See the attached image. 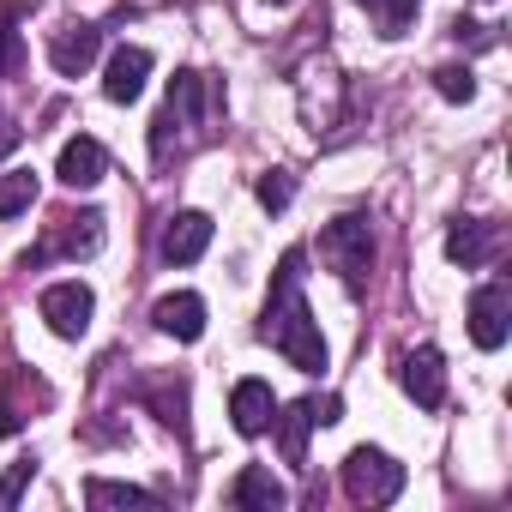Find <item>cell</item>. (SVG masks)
I'll use <instances>...</instances> for the list:
<instances>
[{
	"mask_svg": "<svg viewBox=\"0 0 512 512\" xmlns=\"http://www.w3.org/2000/svg\"><path fill=\"white\" fill-rule=\"evenodd\" d=\"M25 482H31V464H13V476H7V482H0V506H13Z\"/></svg>",
	"mask_w": 512,
	"mask_h": 512,
	"instance_id": "603a6c76",
	"label": "cell"
},
{
	"mask_svg": "<svg viewBox=\"0 0 512 512\" xmlns=\"http://www.w3.org/2000/svg\"><path fill=\"white\" fill-rule=\"evenodd\" d=\"M260 332L290 356V368H302V374H320V368H326L320 320H314V314H308V302H302V247H290V253H284L278 284H272V296H266V326H260Z\"/></svg>",
	"mask_w": 512,
	"mask_h": 512,
	"instance_id": "6da1fadb",
	"label": "cell"
},
{
	"mask_svg": "<svg viewBox=\"0 0 512 512\" xmlns=\"http://www.w3.org/2000/svg\"><path fill=\"white\" fill-rule=\"evenodd\" d=\"M278 422V446H284V458L290 464H302V452H308V428H320V422H338V398H308V404H290L284 416H272Z\"/></svg>",
	"mask_w": 512,
	"mask_h": 512,
	"instance_id": "8992f818",
	"label": "cell"
},
{
	"mask_svg": "<svg viewBox=\"0 0 512 512\" xmlns=\"http://www.w3.org/2000/svg\"><path fill=\"white\" fill-rule=\"evenodd\" d=\"M37 314L49 320L55 338H85V326H91V314H97V296H91L79 278H67V284H49V290H43Z\"/></svg>",
	"mask_w": 512,
	"mask_h": 512,
	"instance_id": "277c9868",
	"label": "cell"
},
{
	"mask_svg": "<svg viewBox=\"0 0 512 512\" xmlns=\"http://www.w3.org/2000/svg\"><path fill=\"white\" fill-rule=\"evenodd\" d=\"M320 253L344 272V284L356 290V284L368 278V266H374V235H368V217H338V223H326V229H320Z\"/></svg>",
	"mask_w": 512,
	"mask_h": 512,
	"instance_id": "3957f363",
	"label": "cell"
},
{
	"mask_svg": "<svg viewBox=\"0 0 512 512\" xmlns=\"http://www.w3.org/2000/svg\"><path fill=\"white\" fill-rule=\"evenodd\" d=\"M488 253H494L488 223H452V229H446V260H452V266L476 272V266H488Z\"/></svg>",
	"mask_w": 512,
	"mask_h": 512,
	"instance_id": "9a60e30c",
	"label": "cell"
},
{
	"mask_svg": "<svg viewBox=\"0 0 512 512\" xmlns=\"http://www.w3.org/2000/svg\"><path fill=\"white\" fill-rule=\"evenodd\" d=\"M61 253H97L103 247V217L97 211H79V217H61Z\"/></svg>",
	"mask_w": 512,
	"mask_h": 512,
	"instance_id": "e0dca14e",
	"label": "cell"
},
{
	"mask_svg": "<svg viewBox=\"0 0 512 512\" xmlns=\"http://www.w3.org/2000/svg\"><path fill=\"white\" fill-rule=\"evenodd\" d=\"M272 416H278V398H272L266 380H235V392H229V422H235V434H247V440L266 434Z\"/></svg>",
	"mask_w": 512,
	"mask_h": 512,
	"instance_id": "ba28073f",
	"label": "cell"
},
{
	"mask_svg": "<svg viewBox=\"0 0 512 512\" xmlns=\"http://www.w3.org/2000/svg\"><path fill=\"white\" fill-rule=\"evenodd\" d=\"M416 7H422V0H380V25H386V37H404V25L416 19Z\"/></svg>",
	"mask_w": 512,
	"mask_h": 512,
	"instance_id": "7402d4cb",
	"label": "cell"
},
{
	"mask_svg": "<svg viewBox=\"0 0 512 512\" xmlns=\"http://www.w3.org/2000/svg\"><path fill=\"white\" fill-rule=\"evenodd\" d=\"M145 79H151V49H133V43H121V49L109 55V67H103V91H109V103H139Z\"/></svg>",
	"mask_w": 512,
	"mask_h": 512,
	"instance_id": "30bf717a",
	"label": "cell"
},
{
	"mask_svg": "<svg viewBox=\"0 0 512 512\" xmlns=\"http://www.w3.org/2000/svg\"><path fill=\"white\" fill-rule=\"evenodd\" d=\"M266 7H290V0H266Z\"/></svg>",
	"mask_w": 512,
	"mask_h": 512,
	"instance_id": "d4e9b609",
	"label": "cell"
},
{
	"mask_svg": "<svg viewBox=\"0 0 512 512\" xmlns=\"http://www.w3.org/2000/svg\"><path fill=\"white\" fill-rule=\"evenodd\" d=\"M290 199H296V181H290L284 169H272V175L260 181V205H266V211H284Z\"/></svg>",
	"mask_w": 512,
	"mask_h": 512,
	"instance_id": "44dd1931",
	"label": "cell"
},
{
	"mask_svg": "<svg viewBox=\"0 0 512 512\" xmlns=\"http://www.w3.org/2000/svg\"><path fill=\"white\" fill-rule=\"evenodd\" d=\"M506 332H512V290H506V278H494L470 296V338H476V350H500Z\"/></svg>",
	"mask_w": 512,
	"mask_h": 512,
	"instance_id": "5b68a950",
	"label": "cell"
},
{
	"mask_svg": "<svg viewBox=\"0 0 512 512\" xmlns=\"http://www.w3.org/2000/svg\"><path fill=\"white\" fill-rule=\"evenodd\" d=\"M398 380H404V392L422 404V410H440L446 404V362H440V350H410L404 356V368H398Z\"/></svg>",
	"mask_w": 512,
	"mask_h": 512,
	"instance_id": "52a82bcc",
	"label": "cell"
},
{
	"mask_svg": "<svg viewBox=\"0 0 512 512\" xmlns=\"http://www.w3.org/2000/svg\"><path fill=\"white\" fill-rule=\"evenodd\" d=\"M199 103H205V79H199V73H175V85H169V103H163V109H169L175 121H193V115H199Z\"/></svg>",
	"mask_w": 512,
	"mask_h": 512,
	"instance_id": "d6986e66",
	"label": "cell"
},
{
	"mask_svg": "<svg viewBox=\"0 0 512 512\" xmlns=\"http://www.w3.org/2000/svg\"><path fill=\"white\" fill-rule=\"evenodd\" d=\"M19 139H25V133H19V127H13V121H7V115H0V157H7V151H13V145H19Z\"/></svg>",
	"mask_w": 512,
	"mask_h": 512,
	"instance_id": "cb8c5ba5",
	"label": "cell"
},
{
	"mask_svg": "<svg viewBox=\"0 0 512 512\" xmlns=\"http://www.w3.org/2000/svg\"><path fill=\"white\" fill-rule=\"evenodd\" d=\"M103 169H109V151H103L97 139H85V133H79V139H67V145H61L55 175H61L67 187H79V193H85V187H97V181H103Z\"/></svg>",
	"mask_w": 512,
	"mask_h": 512,
	"instance_id": "8fae6325",
	"label": "cell"
},
{
	"mask_svg": "<svg viewBox=\"0 0 512 512\" xmlns=\"http://www.w3.org/2000/svg\"><path fill=\"white\" fill-rule=\"evenodd\" d=\"M344 488H350V500H362V506H386V500H398V488H404V464L386 458L380 446H356V452L344 458Z\"/></svg>",
	"mask_w": 512,
	"mask_h": 512,
	"instance_id": "7a4b0ae2",
	"label": "cell"
},
{
	"mask_svg": "<svg viewBox=\"0 0 512 512\" xmlns=\"http://www.w3.org/2000/svg\"><path fill=\"white\" fill-rule=\"evenodd\" d=\"M85 500H91V506H157V494H145V488H133V482H103V476L85 482Z\"/></svg>",
	"mask_w": 512,
	"mask_h": 512,
	"instance_id": "ac0fdd59",
	"label": "cell"
},
{
	"mask_svg": "<svg viewBox=\"0 0 512 512\" xmlns=\"http://www.w3.org/2000/svg\"><path fill=\"white\" fill-rule=\"evenodd\" d=\"M362 7H380V0H362Z\"/></svg>",
	"mask_w": 512,
	"mask_h": 512,
	"instance_id": "484cf974",
	"label": "cell"
},
{
	"mask_svg": "<svg viewBox=\"0 0 512 512\" xmlns=\"http://www.w3.org/2000/svg\"><path fill=\"white\" fill-rule=\"evenodd\" d=\"M37 205V175L31 169H7L0 175V217H19Z\"/></svg>",
	"mask_w": 512,
	"mask_h": 512,
	"instance_id": "2e32d148",
	"label": "cell"
},
{
	"mask_svg": "<svg viewBox=\"0 0 512 512\" xmlns=\"http://www.w3.org/2000/svg\"><path fill=\"white\" fill-rule=\"evenodd\" d=\"M205 247H211V217L205 211H175L163 223V260L169 266H193Z\"/></svg>",
	"mask_w": 512,
	"mask_h": 512,
	"instance_id": "9c48e42d",
	"label": "cell"
},
{
	"mask_svg": "<svg viewBox=\"0 0 512 512\" xmlns=\"http://www.w3.org/2000/svg\"><path fill=\"white\" fill-rule=\"evenodd\" d=\"M151 320H157V332H169L175 344H193V338L205 332V302H199L193 290H175V296H163V302L151 308Z\"/></svg>",
	"mask_w": 512,
	"mask_h": 512,
	"instance_id": "7c38bea8",
	"label": "cell"
},
{
	"mask_svg": "<svg viewBox=\"0 0 512 512\" xmlns=\"http://www.w3.org/2000/svg\"><path fill=\"white\" fill-rule=\"evenodd\" d=\"M97 49H103V37H97L91 25H67V31L49 43V61H55V73H61V79H79V73H91Z\"/></svg>",
	"mask_w": 512,
	"mask_h": 512,
	"instance_id": "5bb4252c",
	"label": "cell"
},
{
	"mask_svg": "<svg viewBox=\"0 0 512 512\" xmlns=\"http://www.w3.org/2000/svg\"><path fill=\"white\" fill-rule=\"evenodd\" d=\"M434 91H440L446 103H470V97H476V79H470V67H440V73H434Z\"/></svg>",
	"mask_w": 512,
	"mask_h": 512,
	"instance_id": "ffe728a7",
	"label": "cell"
},
{
	"mask_svg": "<svg viewBox=\"0 0 512 512\" xmlns=\"http://www.w3.org/2000/svg\"><path fill=\"white\" fill-rule=\"evenodd\" d=\"M229 500H235L241 512H278V506H284L290 494H284V482H278V476H272L266 464H247V470H241V476L229 482Z\"/></svg>",
	"mask_w": 512,
	"mask_h": 512,
	"instance_id": "4fadbf2b",
	"label": "cell"
}]
</instances>
